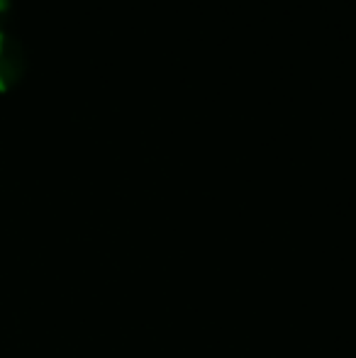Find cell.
<instances>
[{
  "instance_id": "obj_2",
  "label": "cell",
  "mask_w": 356,
  "mask_h": 358,
  "mask_svg": "<svg viewBox=\"0 0 356 358\" xmlns=\"http://www.w3.org/2000/svg\"><path fill=\"white\" fill-rule=\"evenodd\" d=\"M10 0H0V22H3L5 17H8V13H10Z\"/></svg>"
},
{
  "instance_id": "obj_1",
  "label": "cell",
  "mask_w": 356,
  "mask_h": 358,
  "mask_svg": "<svg viewBox=\"0 0 356 358\" xmlns=\"http://www.w3.org/2000/svg\"><path fill=\"white\" fill-rule=\"evenodd\" d=\"M24 49L13 34L0 27V90H8L24 73Z\"/></svg>"
}]
</instances>
